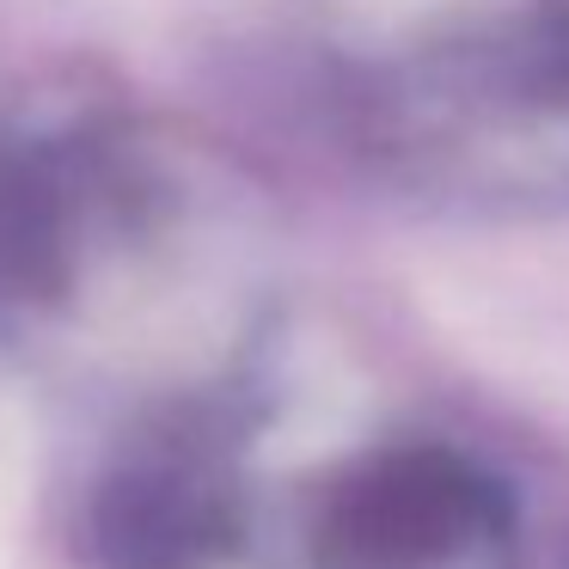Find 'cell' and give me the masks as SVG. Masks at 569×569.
<instances>
[{"label":"cell","mask_w":569,"mask_h":569,"mask_svg":"<svg viewBox=\"0 0 569 569\" xmlns=\"http://www.w3.org/2000/svg\"><path fill=\"white\" fill-rule=\"evenodd\" d=\"M307 569H520V520L453 447H380L325 490Z\"/></svg>","instance_id":"cell-1"}]
</instances>
